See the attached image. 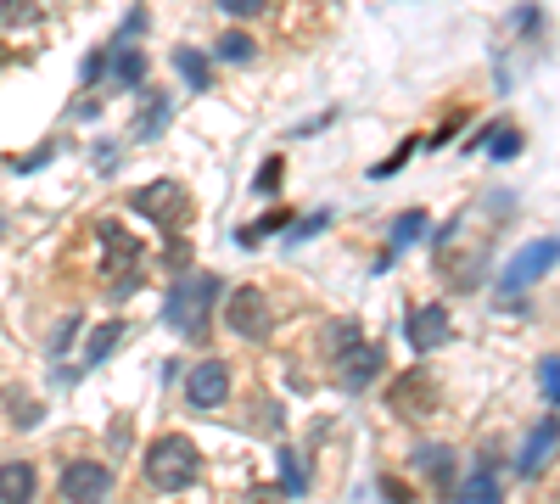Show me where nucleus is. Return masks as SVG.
Listing matches in <instances>:
<instances>
[{
	"label": "nucleus",
	"mask_w": 560,
	"mask_h": 504,
	"mask_svg": "<svg viewBox=\"0 0 560 504\" xmlns=\"http://www.w3.org/2000/svg\"><path fill=\"white\" fill-rule=\"evenodd\" d=\"M196 471H202V454H196L191 437L168 432L146 448V482H152L157 493H185L196 482Z\"/></svg>",
	"instance_id": "obj_1"
},
{
	"label": "nucleus",
	"mask_w": 560,
	"mask_h": 504,
	"mask_svg": "<svg viewBox=\"0 0 560 504\" xmlns=\"http://www.w3.org/2000/svg\"><path fill=\"white\" fill-rule=\"evenodd\" d=\"M213 297H219V280L213 275H180L174 280V292H168V303H163V320L174 325V331H185V336H208V308H213Z\"/></svg>",
	"instance_id": "obj_2"
},
{
	"label": "nucleus",
	"mask_w": 560,
	"mask_h": 504,
	"mask_svg": "<svg viewBox=\"0 0 560 504\" xmlns=\"http://www.w3.org/2000/svg\"><path fill=\"white\" fill-rule=\"evenodd\" d=\"M549 264H560V236H544V241H527V247L510 258V269H504V297L521 292V286H532V280H544Z\"/></svg>",
	"instance_id": "obj_3"
},
{
	"label": "nucleus",
	"mask_w": 560,
	"mask_h": 504,
	"mask_svg": "<svg viewBox=\"0 0 560 504\" xmlns=\"http://www.w3.org/2000/svg\"><path fill=\"white\" fill-rule=\"evenodd\" d=\"M224 325H230L236 336H252V342L269 336V297L258 292V286H236L230 303H224Z\"/></svg>",
	"instance_id": "obj_4"
},
{
	"label": "nucleus",
	"mask_w": 560,
	"mask_h": 504,
	"mask_svg": "<svg viewBox=\"0 0 560 504\" xmlns=\"http://www.w3.org/2000/svg\"><path fill=\"white\" fill-rule=\"evenodd\" d=\"M129 202H135V213H146L152 224H168V230H180V224H185V191H180L174 180L140 185V191L129 196Z\"/></svg>",
	"instance_id": "obj_5"
},
{
	"label": "nucleus",
	"mask_w": 560,
	"mask_h": 504,
	"mask_svg": "<svg viewBox=\"0 0 560 504\" xmlns=\"http://www.w3.org/2000/svg\"><path fill=\"white\" fill-rule=\"evenodd\" d=\"M185 398H191L196 409H219L224 398H230V364H224V359L191 364V376H185Z\"/></svg>",
	"instance_id": "obj_6"
},
{
	"label": "nucleus",
	"mask_w": 560,
	"mask_h": 504,
	"mask_svg": "<svg viewBox=\"0 0 560 504\" xmlns=\"http://www.w3.org/2000/svg\"><path fill=\"white\" fill-rule=\"evenodd\" d=\"M112 488V471L101 460H73L62 465V499L73 504H101V493Z\"/></svg>",
	"instance_id": "obj_7"
},
{
	"label": "nucleus",
	"mask_w": 560,
	"mask_h": 504,
	"mask_svg": "<svg viewBox=\"0 0 560 504\" xmlns=\"http://www.w3.org/2000/svg\"><path fill=\"white\" fill-rule=\"evenodd\" d=\"M448 331H454V325H448V308H437V303L409 314V348L415 353H437L448 342Z\"/></svg>",
	"instance_id": "obj_8"
},
{
	"label": "nucleus",
	"mask_w": 560,
	"mask_h": 504,
	"mask_svg": "<svg viewBox=\"0 0 560 504\" xmlns=\"http://www.w3.org/2000/svg\"><path fill=\"white\" fill-rule=\"evenodd\" d=\"M555 448H560V420L549 415V420H538V426H532V437L521 443V454H516V476H538Z\"/></svg>",
	"instance_id": "obj_9"
},
{
	"label": "nucleus",
	"mask_w": 560,
	"mask_h": 504,
	"mask_svg": "<svg viewBox=\"0 0 560 504\" xmlns=\"http://www.w3.org/2000/svg\"><path fill=\"white\" fill-rule=\"evenodd\" d=\"M336 370H342V387H370V376L381 370V353L370 348V342H353L348 353H336Z\"/></svg>",
	"instance_id": "obj_10"
},
{
	"label": "nucleus",
	"mask_w": 560,
	"mask_h": 504,
	"mask_svg": "<svg viewBox=\"0 0 560 504\" xmlns=\"http://www.w3.org/2000/svg\"><path fill=\"white\" fill-rule=\"evenodd\" d=\"M34 488H40V476H34V465H28V460L0 465V504H28V499H34Z\"/></svg>",
	"instance_id": "obj_11"
},
{
	"label": "nucleus",
	"mask_w": 560,
	"mask_h": 504,
	"mask_svg": "<svg viewBox=\"0 0 560 504\" xmlns=\"http://www.w3.org/2000/svg\"><path fill=\"white\" fill-rule=\"evenodd\" d=\"M140 79H146V56H140L135 45H118V51H112V84H118V90H135Z\"/></svg>",
	"instance_id": "obj_12"
},
{
	"label": "nucleus",
	"mask_w": 560,
	"mask_h": 504,
	"mask_svg": "<svg viewBox=\"0 0 560 504\" xmlns=\"http://www.w3.org/2000/svg\"><path fill=\"white\" fill-rule=\"evenodd\" d=\"M174 68L185 73V84H191V90H208V84H213V68H208V56H196L191 45H185V51H174Z\"/></svg>",
	"instance_id": "obj_13"
},
{
	"label": "nucleus",
	"mask_w": 560,
	"mask_h": 504,
	"mask_svg": "<svg viewBox=\"0 0 560 504\" xmlns=\"http://www.w3.org/2000/svg\"><path fill=\"white\" fill-rule=\"evenodd\" d=\"M118 336H124V325H118V320H112V325H96V331H90V342H84V359L101 364L112 348H118Z\"/></svg>",
	"instance_id": "obj_14"
},
{
	"label": "nucleus",
	"mask_w": 560,
	"mask_h": 504,
	"mask_svg": "<svg viewBox=\"0 0 560 504\" xmlns=\"http://www.w3.org/2000/svg\"><path fill=\"white\" fill-rule=\"evenodd\" d=\"M280 493H308V471H303V460H297L292 448H286V454H280Z\"/></svg>",
	"instance_id": "obj_15"
},
{
	"label": "nucleus",
	"mask_w": 560,
	"mask_h": 504,
	"mask_svg": "<svg viewBox=\"0 0 560 504\" xmlns=\"http://www.w3.org/2000/svg\"><path fill=\"white\" fill-rule=\"evenodd\" d=\"M0 23L34 28V23H40V6H34V0H0Z\"/></svg>",
	"instance_id": "obj_16"
},
{
	"label": "nucleus",
	"mask_w": 560,
	"mask_h": 504,
	"mask_svg": "<svg viewBox=\"0 0 560 504\" xmlns=\"http://www.w3.org/2000/svg\"><path fill=\"white\" fill-rule=\"evenodd\" d=\"M488 152H493V163H510V157L521 152V135H516V129H504V124H493V135H488Z\"/></svg>",
	"instance_id": "obj_17"
},
{
	"label": "nucleus",
	"mask_w": 560,
	"mask_h": 504,
	"mask_svg": "<svg viewBox=\"0 0 560 504\" xmlns=\"http://www.w3.org/2000/svg\"><path fill=\"white\" fill-rule=\"evenodd\" d=\"M168 124V101L157 96V101H146V112H140V124H135V135L140 140H157V129Z\"/></svg>",
	"instance_id": "obj_18"
},
{
	"label": "nucleus",
	"mask_w": 560,
	"mask_h": 504,
	"mask_svg": "<svg viewBox=\"0 0 560 504\" xmlns=\"http://www.w3.org/2000/svg\"><path fill=\"white\" fill-rule=\"evenodd\" d=\"M420 230H426V213H404V219L392 224V247H409Z\"/></svg>",
	"instance_id": "obj_19"
},
{
	"label": "nucleus",
	"mask_w": 560,
	"mask_h": 504,
	"mask_svg": "<svg viewBox=\"0 0 560 504\" xmlns=\"http://www.w3.org/2000/svg\"><path fill=\"white\" fill-rule=\"evenodd\" d=\"M420 465H426L437 482H448V471H454V454H448V448H420Z\"/></svg>",
	"instance_id": "obj_20"
},
{
	"label": "nucleus",
	"mask_w": 560,
	"mask_h": 504,
	"mask_svg": "<svg viewBox=\"0 0 560 504\" xmlns=\"http://www.w3.org/2000/svg\"><path fill=\"white\" fill-rule=\"evenodd\" d=\"M219 56H224V62H247L252 40H247V34H219Z\"/></svg>",
	"instance_id": "obj_21"
},
{
	"label": "nucleus",
	"mask_w": 560,
	"mask_h": 504,
	"mask_svg": "<svg viewBox=\"0 0 560 504\" xmlns=\"http://www.w3.org/2000/svg\"><path fill=\"white\" fill-rule=\"evenodd\" d=\"M538 381H544V398H549V404H560V359L538 364Z\"/></svg>",
	"instance_id": "obj_22"
},
{
	"label": "nucleus",
	"mask_w": 560,
	"mask_h": 504,
	"mask_svg": "<svg viewBox=\"0 0 560 504\" xmlns=\"http://www.w3.org/2000/svg\"><path fill=\"white\" fill-rule=\"evenodd\" d=\"M465 504H499V482H493V476H476L471 499H465Z\"/></svg>",
	"instance_id": "obj_23"
},
{
	"label": "nucleus",
	"mask_w": 560,
	"mask_h": 504,
	"mask_svg": "<svg viewBox=\"0 0 560 504\" xmlns=\"http://www.w3.org/2000/svg\"><path fill=\"white\" fill-rule=\"evenodd\" d=\"M320 230H325V213H308V219L292 230V241H308V236H320Z\"/></svg>",
	"instance_id": "obj_24"
},
{
	"label": "nucleus",
	"mask_w": 560,
	"mask_h": 504,
	"mask_svg": "<svg viewBox=\"0 0 560 504\" xmlns=\"http://www.w3.org/2000/svg\"><path fill=\"white\" fill-rule=\"evenodd\" d=\"M264 0H219V12H230V17H247V12H258Z\"/></svg>",
	"instance_id": "obj_25"
},
{
	"label": "nucleus",
	"mask_w": 560,
	"mask_h": 504,
	"mask_svg": "<svg viewBox=\"0 0 560 504\" xmlns=\"http://www.w3.org/2000/svg\"><path fill=\"white\" fill-rule=\"evenodd\" d=\"M275 180H280V163L269 157V163H264V174H258V191H275Z\"/></svg>",
	"instance_id": "obj_26"
}]
</instances>
